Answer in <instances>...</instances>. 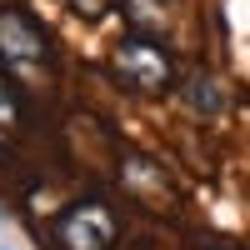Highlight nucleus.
Instances as JSON below:
<instances>
[{"label":"nucleus","instance_id":"1a4fd4ad","mask_svg":"<svg viewBox=\"0 0 250 250\" xmlns=\"http://www.w3.org/2000/svg\"><path fill=\"white\" fill-rule=\"evenodd\" d=\"M195 250H240V245H230V240H200Z\"/></svg>","mask_w":250,"mask_h":250},{"label":"nucleus","instance_id":"f257e3e1","mask_svg":"<svg viewBox=\"0 0 250 250\" xmlns=\"http://www.w3.org/2000/svg\"><path fill=\"white\" fill-rule=\"evenodd\" d=\"M115 75L135 95H165V90H175L180 70H175V55L155 35H125L115 45Z\"/></svg>","mask_w":250,"mask_h":250},{"label":"nucleus","instance_id":"7ed1b4c3","mask_svg":"<svg viewBox=\"0 0 250 250\" xmlns=\"http://www.w3.org/2000/svg\"><path fill=\"white\" fill-rule=\"evenodd\" d=\"M120 185H125V195H130L135 205H145L150 215H165V210L180 205V190H175L170 170H165L160 160L140 155V150H130V155L120 160Z\"/></svg>","mask_w":250,"mask_h":250},{"label":"nucleus","instance_id":"423d86ee","mask_svg":"<svg viewBox=\"0 0 250 250\" xmlns=\"http://www.w3.org/2000/svg\"><path fill=\"white\" fill-rule=\"evenodd\" d=\"M125 15H130V25L145 30H165V15H170V0H125Z\"/></svg>","mask_w":250,"mask_h":250},{"label":"nucleus","instance_id":"6e6552de","mask_svg":"<svg viewBox=\"0 0 250 250\" xmlns=\"http://www.w3.org/2000/svg\"><path fill=\"white\" fill-rule=\"evenodd\" d=\"M70 10H75V15H85V20H100V15L110 10V0H70Z\"/></svg>","mask_w":250,"mask_h":250},{"label":"nucleus","instance_id":"f03ea898","mask_svg":"<svg viewBox=\"0 0 250 250\" xmlns=\"http://www.w3.org/2000/svg\"><path fill=\"white\" fill-rule=\"evenodd\" d=\"M0 65H5L10 75H40V70H50V35L40 30L20 5L0 10Z\"/></svg>","mask_w":250,"mask_h":250},{"label":"nucleus","instance_id":"20e7f679","mask_svg":"<svg viewBox=\"0 0 250 250\" xmlns=\"http://www.w3.org/2000/svg\"><path fill=\"white\" fill-rule=\"evenodd\" d=\"M115 235H120V225L105 200H80L55 220V240L65 250H110Z\"/></svg>","mask_w":250,"mask_h":250},{"label":"nucleus","instance_id":"0eeeda50","mask_svg":"<svg viewBox=\"0 0 250 250\" xmlns=\"http://www.w3.org/2000/svg\"><path fill=\"white\" fill-rule=\"evenodd\" d=\"M15 125H20V100H15V90L5 85V80H0V140H5Z\"/></svg>","mask_w":250,"mask_h":250},{"label":"nucleus","instance_id":"39448f33","mask_svg":"<svg viewBox=\"0 0 250 250\" xmlns=\"http://www.w3.org/2000/svg\"><path fill=\"white\" fill-rule=\"evenodd\" d=\"M185 105H190L195 115H220L225 110V90L215 85V75L195 70L190 80H185Z\"/></svg>","mask_w":250,"mask_h":250}]
</instances>
